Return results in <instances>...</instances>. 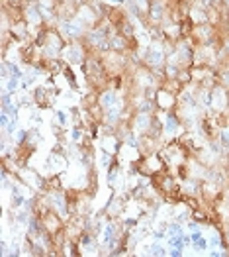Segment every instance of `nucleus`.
<instances>
[{
	"mask_svg": "<svg viewBox=\"0 0 229 257\" xmlns=\"http://www.w3.org/2000/svg\"><path fill=\"white\" fill-rule=\"evenodd\" d=\"M86 51H84V45L80 43H73V45H67L65 47V59L67 63L71 65H82L86 61Z\"/></svg>",
	"mask_w": 229,
	"mask_h": 257,
	"instance_id": "f03ea898",
	"label": "nucleus"
},
{
	"mask_svg": "<svg viewBox=\"0 0 229 257\" xmlns=\"http://www.w3.org/2000/svg\"><path fill=\"white\" fill-rule=\"evenodd\" d=\"M190 238H192V244L196 246L198 250H206V240L202 238V234H200V232H194Z\"/></svg>",
	"mask_w": 229,
	"mask_h": 257,
	"instance_id": "9b49d317",
	"label": "nucleus"
},
{
	"mask_svg": "<svg viewBox=\"0 0 229 257\" xmlns=\"http://www.w3.org/2000/svg\"><path fill=\"white\" fill-rule=\"evenodd\" d=\"M82 131H84L82 124H75L73 129H71V139H73L76 145H78V143H82Z\"/></svg>",
	"mask_w": 229,
	"mask_h": 257,
	"instance_id": "1a4fd4ad",
	"label": "nucleus"
},
{
	"mask_svg": "<svg viewBox=\"0 0 229 257\" xmlns=\"http://www.w3.org/2000/svg\"><path fill=\"white\" fill-rule=\"evenodd\" d=\"M168 254H170L172 257H180V256H182V250H180V248H172Z\"/></svg>",
	"mask_w": 229,
	"mask_h": 257,
	"instance_id": "a211bd4d",
	"label": "nucleus"
},
{
	"mask_svg": "<svg viewBox=\"0 0 229 257\" xmlns=\"http://www.w3.org/2000/svg\"><path fill=\"white\" fill-rule=\"evenodd\" d=\"M61 189H63V185H61V177L59 175H55V177L45 181V191H61Z\"/></svg>",
	"mask_w": 229,
	"mask_h": 257,
	"instance_id": "6e6552de",
	"label": "nucleus"
},
{
	"mask_svg": "<svg viewBox=\"0 0 229 257\" xmlns=\"http://www.w3.org/2000/svg\"><path fill=\"white\" fill-rule=\"evenodd\" d=\"M164 61H166V53L161 45H151L145 49V57H143V63L149 69H159V67H164Z\"/></svg>",
	"mask_w": 229,
	"mask_h": 257,
	"instance_id": "f257e3e1",
	"label": "nucleus"
},
{
	"mask_svg": "<svg viewBox=\"0 0 229 257\" xmlns=\"http://www.w3.org/2000/svg\"><path fill=\"white\" fill-rule=\"evenodd\" d=\"M151 120H153V114H141V112H135V114H133V120H131L133 131L145 135V133L149 131V128H151Z\"/></svg>",
	"mask_w": 229,
	"mask_h": 257,
	"instance_id": "7ed1b4c3",
	"label": "nucleus"
},
{
	"mask_svg": "<svg viewBox=\"0 0 229 257\" xmlns=\"http://www.w3.org/2000/svg\"><path fill=\"white\" fill-rule=\"evenodd\" d=\"M20 83H22V79H18V77H10V79H8V83H6V89H8L10 93H14V91L20 87Z\"/></svg>",
	"mask_w": 229,
	"mask_h": 257,
	"instance_id": "ddd939ff",
	"label": "nucleus"
},
{
	"mask_svg": "<svg viewBox=\"0 0 229 257\" xmlns=\"http://www.w3.org/2000/svg\"><path fill=\"white\" fill-rule=\"evenodd\" d=\"M106 4H110V6H120V4H126V0H104Z\"/></svg>",
	"mask_w": 229,
	"mask_h": 257,
	"instance_id": "6ab92c4d",
	"label": "nucleus"
},
{
	"mask_svg": "<svg viewBox=\"0 0 229 257\" xmlns=\"http://www.w3.org/2000/svg\"><path fill=\"white\" fill-rule=\"evenodd\" d=\"M166 234H168V236H180V234H184L180 222H170V224H168V230H166Z\"/></svg>",
	"mask_w": 229,
	"mask_h": 257,
	"instance_id": "f8f14e48",
	"label": "nucleus"
},
{
	"mask_svg": "<svg viewBox=\"0 0 229 257\" xmlns=\"http://www.w3.org/2000/svg\"><path fill=\"white\" fill-rule=\"evenodd\" d=\"M151 256H166V252L161 246H151Z\"/></svg>",
	"mask_w": 229,
	"mask_h": 257,
	"instance_id": "f3484780",
	"label": "nucleus"
},
{
	"mask_svg": "<svg viewBox=\"0 0 229 257\" xmlns=\"http://www.w3.org/2000/svg\"><path fill=\"white\" fill-rule=\"evenodd\" d=\"M218 139L222 141V145H224L226 149H229V126L218 129Z\"/></svg>",
	"mask_w": 229,
	"mask_h": 257,
	"instance_id": "9d476101",
	"label": "nucleus"
},
{
	"mask_svg": "<svg viewBox=\"0 0 229 257\" xmlns=\"http://www.w3.org/2000/svg\"><path fill=\"white\" fill-rule=\"evenodd\" d=\"M98 104L104 108V110H106V108H110V106H114V104H118V95H116V91H112V89H104L98 97Z\"/></svg>",
	"mask_w": 229,
	"mask_h": 257,
	"instance_id": "39448f33",
	"label": "nucleus"
},
{
	"mask_svg": "<svg viewBox=\"0 0 229 257\" xmlns=\"http://www.w3.org/2000/svg\"><path fill=\"white\" fill-rule=\"evenodd\" d=\"M192 216H194V218H196V222L198 224H206V222H208V216H206V214H204V212H200V210H194V214H192Z\"/></svg>",
	"mask_w": 229,
	"mask_h": 257,
	"instance_id": "dca6fc26",
	"label": "nucleus"
},
{
	"mask_svg": "<svg viewBox=\"0 0 229 257\" xmlns=\"http://www.w3.org/2000/svg\"><path fill=\"white\" fill-rule=\"evenodd\" d=\"M24 204H26V200H24V196H22V194H12V208H14V210L22 208Z\"/></svg>",
	"mask_w": 229,
	"mask_h": 257,
	"instance_id": "4468645a",
	"label": "nucleus"
},
{
	"mask_svg": "<svg viewBox=\"0 0 229 257\" xmlns=\"http://www.w3.org/2000/svg\"><path fill=\"white\" fill-rule=\"evenodd\" d=\"M163 131H164V124L161 122V120H159V118H155V116H153V120H151V128H149V131H147V133H149L151 137L159 139V137L163 135Z\"/></svg>",
	"mask_w": 229,
	"mask_h": 257,
	"instance_id": "0eeeda50",
	"label": "nucleus"
},
{
	"mask_svg": "<svg viewBox=\"0 0 229 257\" xmlns=\"http://www.w3.org/2000/svg\"><path fill=\"white\" fill-rule=\"evenodd\" d=\"M116 238H120V236H118V228H116V224L110 222V224L104 226V230H102V242H104V244H110V242H114Z\"/></svg>",
	"mask_w": 229,
	"mask_h": 257,
	"instance_id": "423d86ee",
	"label": "nucleus"
},
{
	"mask_svg": "<svg viewBox=\"0 0 229 257\" xmlns=\"http://www.w3.org/2000/svg\"><path fill=\"white\" fill-rule=\"evenodd\" d=\"M55 120L59 122V126H61V128H65V126H67V120H69V118H67V112H65V110H55Z\"/></svg>",
	"mask_w": 229,
	"mask_h": 257,
	"instance_id": "2eb2a0df",
	"label": "nucleus"
},
{
	"mask_svg": "<svg viewBox=\"0 0 229 257\" xmlns=\"http://www.w3.org/2000/svg\"><path fill=\"white\" fill-rule=\"evenodd\" d=\"M178 102V97L168 93L166 89H159L157 98H155V104H157V110H170L174 104Z\"/></svg>",
	"mask_w": 229,
	"mask_h": 257,
	"instance_id": "20e7f679",
	"label": "nucleus"
}]
</instances>
